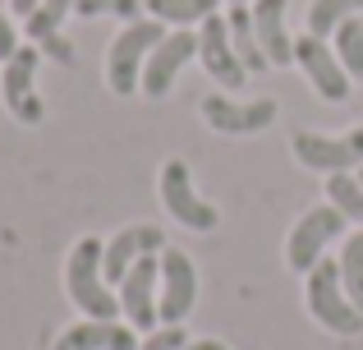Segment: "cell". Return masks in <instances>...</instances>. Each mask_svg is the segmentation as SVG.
I'll return each instance as SVG.
<instances>
[{
    "label": "cell",
    "instance_id": "obj_1",
    "mask_svg": "<svg viewBox=\"0 0 363 350\" xmlns=\"http://www.w3.org/2000/svg\"><path fill=\"white\" fill-rule=\"evenodd\" d=\"M101 258H106V244H101L97 235H88V240L74 244L69 263H65V290H69V300L88 318H116L120 314V295H111V281H106Z\"/></svg>",
    "mask_w": 363,
    "mask_h": 350
},
{
    "label": "cell",
    "instance_id": "obj_2",
    "mask_svg": "<svg viewBox=\"0 0 363 350\" xmlns=\"http://www.w3.org/2000/svg\"><path fill=\"white\" fill-rule=\"evenodd\" d=\"M161 37H166V23H161V18H133V23H124V33L106 51V88L116 92V97H133V92L143 88V65L157 51Z\"/></svg>",
    "mask_w": 363,
    "mask_h": 350
},
{
    "label": "cell",
    "instance_id": "obj_3",
    "mask_svg": "<svg viewBox=\"0 0 363 350\" xmlns=\"http://www.w3.org/2000/svg\"><path fill=\"white\" fill-rule=\"evenodd\" d=\"M308 314L318 318L327 332L336 337H359L363 332V314L354 309V300L345 295V281H340V263L322 258L308 272Z\"/></svg>",
    "mask_w": 363,
    "mask_h": 350
},
{
    "label": "cell",
    "instance_id": "obj_4",
    "mask_svg": "<svg viewBox=\"0 0 363 350\" xmlns=\"http://www.w3.org/2000/svg\"><path fill=\"white\" fill-rule=\"evenodd\" d=\"M336 235H345V212L336 203H322V207H308V212L294 222L290 240H285V263L294 272H313L322 263V249H327Z\"/></svg>",
    "mask_w": 363,
    "mask_h": 350
},
{
    "label": "cell",
    "instance_id": "obj_5",
    "mask_svg": "<svg viewBox=\"0 0 363 350\" xmlns=\"http://www.w3.org/2000/svg\"><path fill=\"white\" fill-rule=\"evenodd\" d=\"M161 203H166V212L175 217L179 226H189V231H216V226H221V212H216L207 198H198L184 157H170V162L161 166Z\"/></svg>",
    "mask_w": 363,
    "mask_h": 350
},
{
    "label": "cell",
    "instance_id": "obj_6",
    "mask_svg": "<svg viewBox=\"0 0 363 350\" xmlns=\"http://www.w3.org/2000/svg\"><path fill=\"white\" fill-rule=\"evenodd\" d=\"M37 60H42V46H18L0 70V92L18 125H42L46 116L42 97H37Z\"/></svg>",
    "mask_w": 363,
    "mask_h": 350
},
{
    "label": "cell",
    "instance_id": "obj_7",
    "mask_svg": "<svg viewBox=\"0 0 363 350\" xmlns=\"http://www.w3.org/2000/svg\"><path fill=\"white\" fill-rule=\"evenodd\" d=\"M294 65L308 74L313 92H318L322 102H345L350 97V83L354 79H350L345 65L336 60V51H331L327 37H313V33L294 37Z\"/></svg>",
    "mask_w": 363,
    "mask_h": 350
},
{
    "label": "cell",
    "instance_id": "obj_8",
    "mask_svg": "<svg viewBox=\"0 0 363 350\" xmlns=\"http://www.w3.org/2000/svg\"><path fill=\"white\" fill-rule=\"evenodd\" d=\"M294 157H299L308 171H322V175H340L350 166H363V125L350 129L340 138H327V134H313V129H299L294 134Z\"/></svg>",
    "mask_w": 363,
    "mask_h": 350
},
{
    "label": "cell",
    "instance_id": "obj_9",
    "mask_svg": "<svg viewBox=\"0 0 363 350\" xmlns=\"http://www.w3.org/2000/svg\"><path fill=\"white\" fill-rule=\"evenodd\" d=\"M157 286H161V253H147L138 258L120 281V309L129 318L133 332H152L161 323V309H157Z\"/></svg>",
    "mask_w": 363,
    "mask_h": 350
},
{
    "label": "cell",
    "instance_id": "obj_10",
    "mask_svg": "<svg viewBox=\"0 0 363 350\" xmlns=\"http://www.w3.org/2000/svg\"><path fill=\"white\" fill-rule=\"evenodd\" d=\"M194 300H198V272L194 258L184 249H161V323L179 327L189 314H194Z\"/></svg>",
    "mask_w": 363,
    "mask_h": 350
},
{
    "label": "cell",
    "instance_id": "obj_11",
    "mask_svg": "<svg viewBox=\"0 0 363 350\" xmlns=\"http://www.w3.org/2000/svg\"><path fill=\"white\" fill-rule=\"evenodd\" d=\"M194 55H198V33H194V28H175V33H166L157 42V51L147 55V65H143V92H147L152 102L166 97V92L175 88L179 70H184Z\"/></svg>",
    "mask_w": 363,
    "mask_h": 350
},
{
    "label": "cell",
    "instance_id": "obj_12",
    "mask_svg": "<svg viewBox=\"0 0 363 350\" xmlns=\"http://www.w3.org/2000/svg\"><path fill=\"white\" fill-rule=\"evenodd\" d=\"M198 60H203V70L212 74L221 88H244L248 70H244L240 55H235L230 23H225L221 14H207L203 23H198Z\"/></svg>",
    "mask_w": 363,
    "mask_h": 350
},
{
    "label": "cell",
    "instance_id": "obj_13",
    "mask_svg": "<svg viewBox=\"0 0 363 350\" xmlns=\"http://www.w3.org/2000/svg\"><path fill=\"white\" fill-rule=\"evenodd\" d=\"M203 120L216 129V134H257L276 120V102L272 97H257V102H230L221 92L203 97Z\"/></svg>",
    "mask_w": 363,
    "mask_h": 350
},
{
    "label": "cell",
    "instance_id": "obj_14",
    "mask_svg": "<svg viewBox=\"0 0 363 350\" xmlns=\"http://www.w3.org/2000/svg\"><path fill=\"white\" fill-rule=\"evenodd\" d=\"M161 249H166V235H161V226H124L120 235H111L106 258H101L106 281H111V286H120L124 272H129L133 263L147 258V253H161Z\"/></svg>",
    "mask_w": 363,
    "mask_h": 350
},
{
    "label": "cell",
    "instance_id": "obj_15",
    "mask_svg": "<svg viewBox=\"0 0 363 350\" xmlns=\"http://www.w3.org/2000/svg\"><path fill=\"white\" fill-rule=\"evenodd\" d=\"M55 350H138V337L116 318H88V323H74L55 341Z\"/></svg>",
    "mask_w": 363,
    "mask_h": 350
},
{
    "label": "cell",
    "instance_id": "obj_16",
    "mask_svg": "<svg viewBox=\"0 0 363 350\" xmlns=\"http://www.w3.org/2000/svg\"><path fill=\"white\" fill-rule=\"evenodd\" d=\"M285 9H290V0H257L253 5L257 42H262V51H267L272 65H294V37H290V28H285Z\"/></svg>",
    "mask_w": 363,
    "mask_h": 350
},
{
    "label": "cell",
    "instance_id": "obj_17",
    "mask_svg": "<svg viewBox=\"0 0 363 350\" xmlns=\"http://www.w3.org/2000/svg\"><path fill=\"white\" fill-rule=\"evenodd\" d=\"M225 23H230V42H235V55L244 60L248 74H262L267 65V51L262 42H257V28H253V9L248 5H230V14H225Z\"/></svg>",
    "mask_w": 363,
    "mask_h": 350
},
{
    "label": "cell",
    "instance_id": "obj_18",
    "mask_svg": "<svg viewBox=\"0 0 363 350\" xmlns=\"http://www.w3.org/2000/svg\"><path fill=\"white\" fill-rule=\"evenodd\" d=\"M143 5H147V14L161 18V23L194 28V23H203L207 14H216V5H221V0H143Z\"/></svg>",
    "mask_w": 363,
    "mask_h": 350
},
{
    "label": "cell",
    "instance_id": "obj_19",
    "mask_svg": "<svg viewBox=\"0 0 363 350\" xmlns=\"http://www.w3.org/2000/svg\"><path fill=\"white\" fill-rule=\"evenodd\" d=\"M331 51H336V60L345 65V74L350 79H359L363 83V18H345V23L331 33Z\"/></svg>",
    "mask_w": 363,
    "mask_h": 350
},
{
    "label": "cell",
    "instance_id": "obj_20",
    "mask_svg": "<svg viewBox=\"0 0 363 350\" xmlns=\"http://www.w3.org/2000/svg\"><path fill=\"white\" fill-rule=\"evenodd\" d=\"M354 14H363V0H313L308 5V33L313 37H331Z\"/></svg>",
    "mask_w": 363,
    "mask_h": 350
},
{
    "label": "cell",
    "instance_id": "obj_21",
    "mask_svg": "<svg viewBox=\"0 0 363 350\" xmlns=\"http://www.w3.org/2000/svg\"><path fill=\"white\" fill-rule=\"evenodd\" d=\"M74 14V0H42V5L33 9V14L23 18L28 23V37H33V46L51 42V37H60V23Z\"/></svg>",
    "mask_w": 363,
    "mask_h": 350
},
{
    "label": "cell",
    "instance_id": "obj_22",
    "mask_svg": "<svg viewBox=\"0 0 363 350\" xmlns=\"http://www.w3.org/2000/svg\"><path fill=\"white\" fill-rule=\"evenodd\" d=\"M340 281H345V295L354 300V309L363 314V231H354L340 249Z\"/></svg>",
    "mask_w": 363,
    "mask_h": 350
},
{
    "label": "cell",
    "instance_id": "obj_23",
    "mask_svg": "<svg viewBox=\"0 0 363 350\" xmlns=\"http://www.w3.org/2000/svg\"><path fill=\"white\" fill-rule=\"evenodd\" d=\"M327 198L345 212V222H359V231H363V185H359V175H350V171L327 175Z\"/></svg>",
    "mask_w": 363,
    "mask_h": 350
},
{
    "label": "cell",
    "instance_id": "obj_24",
    "mask_svg": "<svg viewBox=\"0 0 363 350\" xmlns=\"http://www.w3.org/2000/svg\"><path fill=\"white\" fill-rule=\"evenodd\" d=\"M74 14L79 18H101V14H116V18H138L143 14V0H74Z\"/></svg>",
    "mask_w": 363,
    "mask_h": 350
},
{
    "label": "cell",
    "instance_id": "obj_25",
    "mask_svg": "<svg viewBox=\"0 0 363 350\" xmlns=\"http://www.w3.org/2000/svg\"><path fill=\"white\" fill-rule=\"evenodd\" d=\"M189 341H184V327H166L161 323L157 332H147V341H143L138 350H184Z\"/></svg>",
    "mask_w": 363,
    "mask_h": 350
},
{
    "label": "cell",
    "instance_id": "obj_26",
    "mask_svg": "<svg viewBox=\"0 0 363 350\" xmlns=\"http://www.w3.org/2000/svg\"><path fill=\"white\" fill-rule=\"evenodd\" d=\"M42 51L51 55L55 65H74V46L65 42V37H51V42H42Z\"/></svg>",
    "mask_w": 363,
    "mask_h": 350
},
{
    "label": "cell",
    "instance_id": "obj_27",
    "mask_svg": "<svg viewBox=\"0 0 363 350\" xmlns=\"http://www.w3.org/2000/svg\"><path fill=\"white\" fill-rule=\"evenodd\" d=\"M14 51H18V33H14V23L0 14V60H9Z\"/></svg>",
    "mask_w": 363,
    "mask_h": 350
},
{
    "label": "cell",
    "instance_id": "obj_28",
    "mask_svg": "<svg viewBox=\"0 0 363 350\" xmlns=\"http://www.w3.org/2000/svg\"><path fill=\"white\" fill-rule=\"evenodd\" d=\"M9 5H14V14H23V18H28L37 5H42V0H9Z\"/></svg>",
    "mask_w": 363,
    "mask_h": 350
},
{
    "label": "cell",
    "instance_id": "obj_29",
    "mask_svg": "<svg viewBox=\"0 0 363 350\" xmlns=\"http://www.w3.org/2000/svg\"><path fill=\"white\" fill-rule=\"evenodd\" d=\"M184 350H225V346H221V341H189Z\"/></svg>",
    "mask_w": 363,
    "mask_h": 350
},
{
    "label": "cell",
    "instance_id": "obj_30",
    "mask_svg": "<svg viewBox=\"0 0 363 350\" xmlns=\"http://www.w3.org/2000/svg\"><path fill=\"white\" fill-rule=\"evenodd\" d=\"M230 5H248V0H230Z\"/></svg>",
    "mask_w": 363,
    "mask_h": 350
},
{
    "label": "cell",
    "instance_id": "obj_31",
    "mask_svg": "<svg viewBox=\"0 0 363 350\" xmlns=\"http://www.w3.org/2000/svg\"><path fill=\"white\" fill-rule=\"evenodd\" d=\"M359 185H363V166H359Z\"/></svg>",
    "mask_w": 363,
    "mask_h": 350
}]
</instances>
